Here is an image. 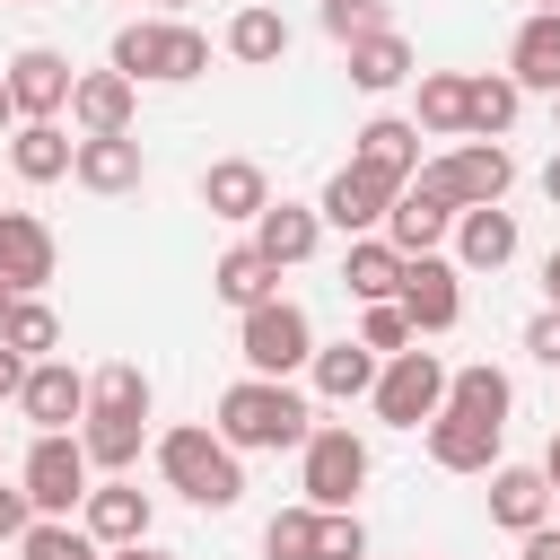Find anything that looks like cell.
<instances>
[{"mask_svg":"<svg viewBox=\"0 0 560 560\" xmlns=\"http://www.w3.org/2000/svg\"><path fill=\"white\" fill-rule=\"evenodd\" d=\"M210 429H219L236 455H289V446H306L315 402L298 394V376H236V385L210 402Z\"/></svg>","mask_w":560,"mask_h":560,"instance_id":"6da1fadb","label":"cell"},{"mask_svg":"<svg viewBox=\"0 0 560 560\" xmlns=\"http://www.w3.org/2000/svg\"><path fill=\"white\" fill-rule=\"evenodd\" d=\"M158 481H166L175 499H192L201 516H228V508L245 499V455H236L210 420H184V429L158 438Z\"/></svg>","mask_w":560,"mask_h":560,"instance_id":"7a4b0ae2","label":"cell"},{"mask_svg":"<svg viewBox=\"0 0 560 560\" xmlns=\"http://www.w3.org/2000/svg\"><path fill=\"white\" fill-rule=\"evenodd\" d=\"M105 70H122L131 88H140V79L184 88V79H201V70H210V35H201L192 18H131V26H114Z\"/></svg>","mask_w":560,"mask_h":560,"instance_id":"3957f363","label":"cell"},{"mask_svg":"<svg viewBox=\"0 0 560 560\" xmlns=\"http://www.w3.org/2000/svg\"><path fill=\"white\" fill-rule=\"evenodd\" d=\"M298 490H306V508H359V490H368V438L350 420H315L306 446H298Z\"/></svg>","mask_w":560,"mask_h":560,"instance_id":"277c9868","label":"cell"},{"mask_svg":"<svg viewBox=\"0 0 560 560\" xmlns=\"http://www.w3.org/2000/svg\"><path fill=\"white\" fill-rule=\"evenodd\" d=\"M411 184H429V192L455 201V210H490V201H508L516 158H508V140H455L446 158H420Z\"/></svg>","mask_w":560,"mask_h":560,"instance_id":"5b68a950","label":"cell"},{"mask_svg":"<svg viewBox=\"0 0 560 560\" xmlns=\"http://www.w3.org/2000/svg\"><path fill=\"white\" fill-rule=\"evenodd\" d=\"M236 350H245V376H306L315 315L298 298H262L254 315H236Z\"/></svg>","mask_w":560,"mask_h":560,"instance_id":"8992f818","label":"cell"},{"mask_svg":"<svg viewBox=\"0 0 560 560\" xmlns=\"http://www.w3.org/2000/svg\"><path fill=\"white\" fill-rule=\"evenodd\" d=\"M368 402H376V420L385 429H429L438 411H446V359L438 350H394L385 368H376V385H368Z\"/></svg>","mask_w":560,"mask_h":560,"instance_id":"52a82bcc","label":"cell"},{"mask_svg":"<svg viewBox=\"0 0 560 560\" xmlns=\"http://www.w3.org/2000/svg\"><path fill=\"white\" fill-rule=\"evenodd\" d=\"M18 490H26V508H35V516H79V499L96 490V472H88V455H79V429L35 438V446H26V464H18Z\"/></svg>","mask_w":560,"mask_h":560,"instance_id":"ba28073f","label":"cell"},{"mask_svg":"<svg viewBox=\"0 0 560 560\" xmlns=\"http://www.w3.org/2000/svg\"><path fill=\"white\" fill-rule=\"evenodd\" d=\"M394 306L411 315V332H455V324H464V271H455L446 254H402Z\"/></svg>","mask_w":560,"mask_h":560,"instance_id":"9c48e42d","label":"cell"},{"mask_svg":"<svg viewBox=\"0 0 560 560\" xmlns=\"http://www.w3.org/2000/svg\"><path fill=\"white\" fill-rule=\"evenodd\" d=\"M9 105H18V122H61L70 114V52H52V44H26V52H9Z\"/></svg>","mask_w":560,"mask_h":560,"instance_id":"30bf717a","label":"cell"},{"mask_svg":"<svg viewBox=\"0 0 560 560\" xmlns=\"http://www.w3.org/2000/svg\"><path fill=\"white\" fill-rule=\"evenodd\" d=\"M79 525H88V542H96V551H122V542H149L158 508H149V490H140L131 472H105V481L79 499Z\"/></svg>","mask_w":560,"mask_h":560,"instance_id":"8fae6325","label":"cell"},{"mask_svg":"<svg viewBox=\"0 0 560 560\" xmlns=\"http://www.w3.org/2000/svg\"><path fill=\"white\" fill-rule=\"evenodd\" d=\"M52 271H61V236L35 210H0V280H9V298H44Z\"/></svg>","mask_w":560,"mask_h":560,"instance_id":"7c38bea8","label":"cell"},{"mask_svg":"<svg viewBox=\"0 0 560 560\" xmlns=\"http://www.w3.org/2000/svg\"><path fill=\"white\" fill-rule=\"evenodd\" d=\"M394 192H402V184H385V175H368V166H332V184L315 192V219L341 228V236H376L385 210H394Z\"/></svg>","mask_w":560,"mask_h":560,"instance_id":"4fadbf2b","label":"cell"},{"mask_svg":"<svg viewBox=\"0 0 560 560\" xmlns=\"http://www.w3.org/2000/svg\"><path fill=\"white\" fill-rule=\"evenodd\" d=\"M18 411L35 420V438H61V429L88 420V376H79L70 359H35L26 385H18Z\"/></svg>","mask_w":560,"mask_h":560,"instance_id":"5bb4252c","label":"cell"},{"mask_svg":"<svg viewBox=\"0 0 560 560\" xmlns=\"http://www.w3.org/2000/svg\"><path fill=\"white\" fill-rule=\"evenodd\" d=\"M131 114H140V88L122 70H79L70 79V131L79 140H114V131H131Z\"/></svg>","mask_w":560,"mask_h":560,"instance_id":"9a60e30c","label":"cell"},{"mask_svg":"<svg viewBox=\"0 0 560 560\" xmlns=\"http://www.w3.org/2000/svg\"><path fill=\"white\" fill-rule=\"evenodd\" d=\"M350 166H368V175H385V184H411V175H420V122H411V114H368V122L350 131Z\"/></svg>","mask_w":560,"mask_h":560,"instance_id":"2e32d148","label":"cell"},{"mask_svg":"<svg viewBox=\"0 0 560 560\" xmlns=\"http://www.w3.org/2000/svg\"><path fill=\"white\" fill-rule=\"evenodd\" d=\"M201 210L254 228V219L271 210V175H262L254 158H210V166H201Z\"/></svg>","mask_w":560,"mask_h":560,"instance_id":"e0dca14e","label":"cell"},{"mask_svg":"<svg viewBox=\"0 0 560 560\" xmlns=\"http://www.w3.org/2000/svg\"><path fill=\"white\" fill-rule=\"evenodd\" d=\"M394 254H438L446 236H455V201H438L429 184H402L394 192V210H385V228H376Z\"/></svg>","mask_w":560,"mask_h":560,"instance_id":"ac0fdd59","label":"cell"},{"mask_svg":"<svg viewBox=\"0 0 560 560\" xmlns=\"http://www.w3.org/2000/svg\"><path fill=\"white\" fill-rule=\"evenodd\" d=\"M516 245H525V236H516V210L490 201V210H455V254H446V262H455V271H508Z\"/></svg>","mask_w":560,"mask_h":560,"instance_id":"d6986e66","label":"cell"},{"mask_svg":"<svg viewBox=\"0 0 560 560\" xmlns=\"http://www.w3.org/2000/svg\"><path fill=\"white\" fill-rule=\"evenodd\" d=\"M420 438H429V464H438V472H490V464H508V455H499V446H508V429L464 420V411H438Z\"/></svg>","mask_w":560,"mask_h":560,"instance_id":"ffe728a7","label":"cell"},{"mask_svg":"<svg viewBox=\"0 0 560 560\" xmlns=\"http://www.w3.org/2000/svg\"><path fill=\"white\" fill-rule=\"evenodd\" d=\"M271 271H298L315 245H324V219H315V201H271L262 219H254V236H245Z\"/></svg>","mask_w":560,"mask_h":560,"instance_id":"44dd1931","label":"cell"},{"mask_svg":"<svg viewBox=\"0 0 560 560\" xmlns=\"http://www.w3.org/2000/svg\"><path fill=\"white\" fill-rule=\"evenodd\" d=\"M508 79H516L525 96H551V88H560V18H551V9H525V18H516V35H508Z\"/></svg>","mask_w":560,"mask_h":560,"instance_id":"7402d4cb","label":"cell"},{"mask_svg":"<svg viewBox=\"0 0 560 560\" xmlns=\"http://www.w3.org/2000/svg\"><path fill=\"white\" fill-rule=\"evenodd\" d=\"M140 175H149V158H140V140L131 131H114V140H79L70 149V184H88V192H140Z\"/></svg>","mask_w":560,"mask_h":560,"instance_id":"603a6c76","label":"cell"},{"mask_svg":"<svg viewBox=\"0 0 560 560\" xmlns=\"http://www.w3.org/2000/svg\"><path fill=\"white\" fill-rule=\"evenodd\" d=\"M490 525H508V534L551 525V481H542V464H490Z\"/></svg>","mask_w":560,"mask_h":560,"instance_id":"cb8c5ba5","label":"cell"},{"mask_svg":"<svg viewBox=\"0 0 560 560\" xmlns=\"http://www.w3.org/2000/svg\"><path fill=\"white\" fill-rule=\"evenodd\" d=\"M525 114V88L508 70H464V140H508Z\"/></svg>","mask_w":560,"mask_h":560,"instance_id":"d4e9b609","label":"cell"},{"mask_svg":"<svg viewBox=\"0 0 560 560\" xmlns=\"http://www.w3.org/2000/svg\"><path fill=\"white\" fill-rule=\"evenodd\" d=\"M446 411L508 429V411H516V385H508V368H490V359H464V368H446Z\"/></svg>","mask_w":560,"mask_h":560,"instance_id":"484cf974","label":"cell"},{"mask_svg":"<svg viewBox=\"0 0 560 560\" xmlns=\"http://www.w3.org/2000/svg\"><path fill=\"white\" fill-rule=\"evenodd\" d=\"M376 350H359V341H315V359H306V385L324 394V402H359L368 385H376Z\"/></svg>","mask_w":560,"mask_h":560,"instance_id":"4316f807","label":"cell"},{"mask_svg":"<svg viewBox=\"0 0 560 560\" xmlns=\"http://www.w3.org/2000/svg\"><path fill=\"white\" fill-rule=\"evenodd\" d=\"M210 298H219V306H236V315H254L262 298H280V271H271L254 245H228V254L210 262Z\"/></svg>","mask_w":560,"mask_h":560,"instance_id":"83f0119b","label":"cell"},{"mask_svg":"<svg viewBox=\"0 0 560 560\" xmlns=\"http://www.w3.org/2000/svg\"><path fill=\"white\" fill-rule=\"evenodd\" d=\"M219 44H228V61L271 70V61H289V18L254 0V9H236V18H228V35H219Z\"/></svg>","mask_w":560,"mask_h":560,"instance_id":"f1b7e54d","label":"cell"},{"mask_svg":"<svg viewBox=\"0 0 560 560\" xmlns=\"http://www.w3.org/2000/svg\"><path fill=\"white\" fill-rule=\"evenodd\" d=\"M402 79H420V61H411V44H402V26H385V35H368V44H350V88H368V96H394Z\"/></svg>","mask_w":560,"mask_h":560,"instance_id":"f546056e","label":"cell"},{"mask_svg":"<svg viewBox=\"0 0 560 560\" xmlns=\"http://www.w3.org/2000/svg\"><path fill=\"white\" fill-rule=\"evenodd\" d=\"M70 149H79V140H70L61 122H18V131H9L18 184H61V175H70Z\"/></svg>","mask_w":560,"mask_h":560,"instance_id":"4dcf8cb0","label":"cell"},{"mask_svg":"<svg viewBox=\"0 0 560 560\" xmlns=\"http://www.w3.org/2000/svg\"><path fill=\"white\" fill-rule=\"evenodd\" d=\"M341 289H350L359 306H385V298L402 289V254H394L385 236H350V254H341Z\"/></svg>","mask_w":560,"mask_h":560,"instance_id":"1f68e13d","label":"cell"},{"mask_svg":"<svg viewBox=\"0 0 560 560\" xmlns=\"http://www.w3.org/2000/svg\"><path fill=\"white\" fill-rule=\"evenodd\" d=\"M149 368L140 359H105L96 376H88V411H105V420H149Z\"/></svg>","mask_w":560,"mask_h":560,"instance_id":"d6a6232c","label":"cell"},{"mask_svg":"<svg viewBox=\"0 0 560 560\" xmlns=\"http://www.w3.org/2000/svg\"><path fill=\"white\" fill-rule=\"evenodd\" d=\"M140 446H149V420H105V411L79 420V455H88V472H131Z\"/></svg>","mask_w":560,"mask_h":560,"instance_id":"836d02e7","label":"cell"},{"mask_svg":"<svg viewBox=\"0 0 560 560\" xmlns=\"http://www.w3.org/2000/svg\"><path fill=\"white\" fill-rule=\"evenodd\" d=\"M411 122H420L429 140H464V70H420Z\"/></svg>","mask_w":560,"mask_h":560,"instance_id":"e575fe53","label":"cell"},{"mask_svg":"<svg viewBox=\"0 0 560 560\" xmlns=\"http://www.w3.org/2000/svg\"><path fill=\"white\" fill-rule=\"evenodd\" d=\"M0 341H9V350L35 368V359H52V350H61V315H52L44 298H9V315H0Z\"/></svg>","mask_w":560,"mask_h":560,"instance_id":"d590c367","label":"cell"},{"mask_svg":"<svg viewBox=\"0 0 560 560\" xmlns=\"http://www.w3.org/2000/svg\"><path fill=\"white\" fill-rule=\"evenodd\" d=\"M18 560H105V551L88 542L79 516H35V525L18 534Z\"/></svg>","mask_w":560,"mask_h":560,"instance_id":"8d00e7d4","label":"cell"},{"mask_svg":"<svg viewBox=\"0 0 560 560\" xmlns=\"http://www.w3.org/2000/svg\"><path fill=\"white\" fill-rule=\"evenodd\" d=\"M394 26V9L385 0H324V35L350 52V44H368V35H385Z\"/></svg>","mask_w":560,"mask_h":560,"instance_id":"74e56055","label":"cell"},{"mask_svg":"<svg viewBox=\"0 0 560 560\" xmlns=\"http://www.w3.org/2000/svg\"><path fill=\"white\" fill-rule=\"evenodd\" d=\"M262 560H315V508H306V499L262 525Z\"/></svg>","mask_w":560,"mask_h":560,"instance_id":"f35d334b","label":"cell"},{"mask_svg":"<svg viewBox=\"0 0 560 560\" xmlns=\"http://www.w3.org/2000/svg\"><path fill=\"white\" fill-rule=\"evenodd\" d=\"M315 560H368L359 508H315Z\"/></svg>","mask_w":560,"mask_h":560,"instance_id":"ab89813d","label":"cell"},{"mask_svg":"<svg viewBox=\"0 0 560 560\" xmlns=\"http://www.w3.org/2000/svg\"><path fill=\"white\" fill-rule=\"evenodd\" d=\"M420 332H411V315L385 298V306H359V350H376V359H394V350H411Z\"/></svg>","mask_w":560,"mask_h":560,"instance_id":"60d3db41","label":"cell"},{"mask_svg":"<svg viewBox=\"0 0 560 560\" xmlns=\"http://www.w3.org/2000/svg\"><path fill=\"white\" fill-rule=\"evenodd\" d=\"M525 359L560 368V315H551V306H542V315H525Z\"/></svg>","mask_w":560,"mask_h":560,"instance_id":"b9f144b4","label":"cell"},{"mask_svg":"<svg viewBox=\"0 0 560 560\" xmlns=\"http://www.w3.org/2000/svg\"><path fill=\"white\" fill-rule=\"evenodd\" d=\"M26 525H35V508H26V490H18V481H0V542H18Z\"/></svg>","mask_w":560,"mask_h":560,"instance_id":"7bdbcfd3","label":"cell"},{"mask_svg":"<svg viewBox=\"0 0 560 560\" xmlns=\"http://www.w3.org/2000/svg\"><path fill=\"white\" fill-rule=\"evenodd\" d=\"M525 542V560H560V525H534V534H516Z\"/></svg>","mask_w":560,"mask_h":560,"instance_id":"ee69618b","label":"cell"},{"mask_svg":"<svg viewBox=\"0 0 560 560\" xmlns=\"http://www.w3.org/2000/svg\"><path fill=\"white\" fill-rule=\"evenodd\" d=\"M18 385H26V359L0 341V402H18Z\"/></svg>","mask_w":560,"mask_h":560,"instance_id":"f6af8a7d","label":"cell"},{"mask_svg":"<svg viewBox=\"0 0 560 560\" xmlns=\"http://www.w3.org/2000/svg\"><path fill=\"white\" fill-rule=\"evenodd\" d=\"M542 306L560 315V245H551V262H542Z\"/></svg>","mask_w":560,"mask_h":560,"instance_id":"bcb514c9","label":"cell"},{"mask_svg":"<svg viewBox=\"0 0 560 560\" xmlns=\"http://www.w3.org/2000/svg\"><path fill=\"white\" fill-rule=\"evenodd\" d=\"M105 560H184V551H158V542H122V551H105Z\"/></svg>","mask_w":560,"mask_h":560,"instance_id":"7dc6e473","label":"cell"},{"mask_svg":"<svg viewBox=\"0 0 560 560\" xmlns=\"http://www.w3.org/2000/svg\"><path fill=\"white\" fill-rule=\"evenodd\" d=\"M542 201H551V210H560V149H551V158H542Z\"/></svg>","mask_w":560,"mask_h":560,"instance_id":"c3c4849f","label":"cell"},{"mask_svg":"<svg viewBox=\"0 0 560 560\" xmlns=\"http://www.w3.org/2000/svg\"><path fill=\"white\" fill-rule=\"evenodd\" d=\"M542 481L560 490V429H551V446H542Z\"/></svg>","mask_w":560,"mask_h":560,"instance_id":"681fc988","label":"cell"},{"mask_svg":"<svg viewBox=\"0 0 560 560\" xmlns=\"http://www.w3.org/2000/svg\"><path fill=\"white\" fill-rule=\"evenodd\" d=\"M0 131H18V105H9V79H0Z\"/></svg>","mask_w":560,"mask_h":560,"instance_id":"f907efd6","label":"cell"},{"mask_svg":"<svg viewBox=\"0 0 560 560\" xmlns=\"http://www.w3.org/2000/svg\"><path fill=\"white\" fill-rule=\"evenodd\" d=\"M184 9H192V0H158V18H184Z\"/></svg>","mask_w":560,"mask_h":560,"instance_id":"816d5d0a","label":"cell"},{"mask_svg":"<svg viewBox=\"0 0 560 560\" xmlns=\"http://www.w3.org/2000/svg\"><path fill=\"white\" fill-rule=\"evenodd\" d=\"M551 131H560V88H551Z\"/></svg>","mask_w":560,"mask_h":560,"instance_id":"f5cc1de1","label":"cell"},{"mask_svg":"<svg viewBox=\"0 0 560 560\" xmlns=\"http://www.w3.org/2000/svg\"><path fill=\"white\" fill-rule=\"evenodd\" d=\"M0 315H9V280H0Z\"/></svg>","mask_w":560,"mask_h":560,"instance_id":"db71d44e","label":"cell"},{"mask_svg":"<svg viewBox=\"0 0 560 560\" xmlns=\"http://www.w3.org/2000/svg\"><path fill=\"white\" fill-rule=\"evenodd\" d=\"M534 9H551V18H560V0H534Z\"/></svg>","mask_w":560,"mask_h":560,"instance_id":"11a10c76","label":"cell"},{"mask_svg":"<svg viewBox=\"0 0 560 560\" xmlns=\"http://www.w3.org/2000/svg\"><path fill=\"white\" fill-rule=\"evenodd\" d=\"M9 9H35V0H9Z\"/></svg>","mask_w":560,"mask_h":560,"instance_id":"9f6ffc18","label":"cell"},{"mask_svg":"<svg viewBox=\"0 0 560 560\" xmlns=\"http://www.w3.org/2000/svg\"><path fill=\"white\" fill-rule=\"evenodd\" d=\"M0 210H9V201H0Z\"/></svg>","mask_w":560,"mask_h":560,"instance_id":"6f0895ef","label":"cell"}]
</instances>
